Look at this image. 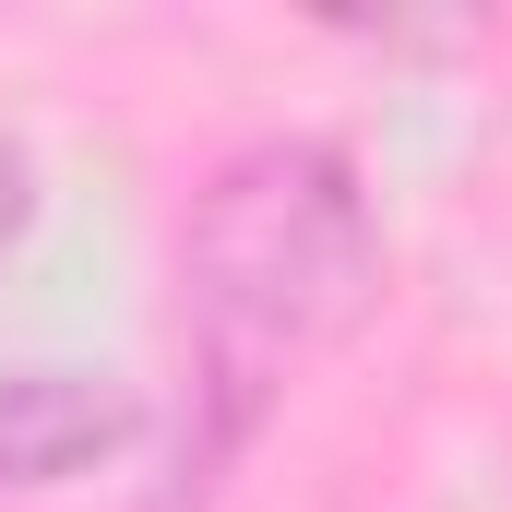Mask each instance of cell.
Wrapping results in <instances>:
<instances>
[{"mask_svg": "<svg viewBox=\"0 0 512 512\" xmlns=\"http://www.w3.org/2000/svg\"><path fill=\"white\" fill-rule=\"evenodd\" d=\"M382 203L334 131H251L203 167L179 215V346H191V405H179V465L155 512H203L227 465L262 441V417L310 382L334 346L370 334L382 310Z\"/></svg>", "mask_w": 512, "mask_h": 512, "instance_id": "6da1fadb", "label": "cell"}, {"mask_svg": "<svg viewBox=\"0 0 512 512\" xmlns=\"http://www.w3.org/2000/svg\"><path fill=\"white\" fill-rule=\"evenodd\" d=\"M143 393L120 370H72V358H24L0 370V501H48L96 465H120L143 441Z\"/></svg>", "mask_w": 512, "mask_h": 512, "instance_id": "7a4b0ae2", "label": "cell"}, {"mask_svg": "<svg viewBox=\"0 0 512 512\" xmlns=\"http://www.w3.org/2000/svg\"><path fill=\"white\" fill-rule=\"evenodd\" d=\"M24 227H36V167H24V143L0 131V262L24 251Z\"/></svg>", "mask_w": 512, "mask_h": 512, "instance_id": "3957f363", "label": "cell"}]
</instances>
